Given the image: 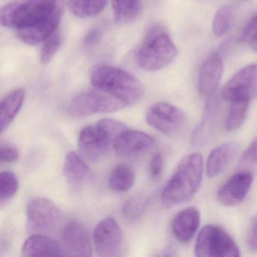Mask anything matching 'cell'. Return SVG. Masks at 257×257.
Segmentation results:
<instances>
[{
    "instance_id": "d6a6232c",
    "label": "cell",
    "mask_w": 257,
    "mask_h": 257,
    "mask_svg": "<svg viewBox=\"0 0 257 257\" xmlns=\"http://www.w3.org/2000/svg\"><path fill=\"white\" fill-rule=\"evenodd\" d=\"M165 160L161 153H156L152 158L150 163V172L153 178H158L163 171Z\"/></svg>"
},
{
    "instance_id": "9c48e42d",
    "label": "cell",
    "mask_w": 257,
    "mask_h": 257,
    "mask_svg": "<svg viewBox=\"0 0 257 257\" xmlns=\"http://www.w3.org/2000/svg\"><path fill=\"white\" fill-rule=\"evenodd\" d=\"M146 117L151 127L167 136L178 133L186 123L183 111L166 102H158L152 105Z\"/></svg>"
},
{
    "instance_id": "44dd1931",
    "label": "cell",
    "mask_w": 257,
    "mask_h": 257,
    "mask_svg": "<svg viewBox=\"0 0 257 257\" xmlns=\"http://www.w3.org/2000/svg\"><path fill=\"white\" fill-rule=\"evenodd\" d=\"M25 90L17 88L9 94L1 102L0 106V131L1 133L9 127L16 118L25 102Z\"/></svg>"
},
{
    "instance_id": "f1b7e54d",
    "label": "cell",
    "mask_w": 257,
    "mask_h": 257,
    "mask_svg": "<svg viewBox=\"0 0 257 257\" xmlns=\"http://www.w3.org/2000/svg\"><path fill=\"white\" fill-rule=\"evenodd\" d=\"M147 207V201L143 197H136L129 200L123 207L122 213L126 219L138 221L144 216Z\"/></svg>"
},
{
    "instance_id": "1f68e13d",
    "label": "cell",
    "mask_w": 257,
    "mask_h": 257,
    "mask_svg": "<svg viewBox=\"0 0 257 257\" xmlns=\"http://www.w3.org/2000/svg\"><path fill=\"white\" fill-rule=\"evenodd\" d=\"M19 150L11 145H2L0 148V161L2 163H12L19 159Z\"/></svg>"
},
{
    "instance_id": "ba28073f",
    "label": "cell",
    "mask_w": 257,
    "mask_h": 257,
    "mask_svg": "<svg viewBox=\"0 0 257 257\" xmlns=\"http://www.w3.org/2000/svg\"><path fill=\"white\" fill-rule=\"evenodd\" d=\"M28 228L38 233L56 231L62 222V214L55 203L46 198H36L28 204Z\"/></svg>"
},
{
    "instance_id": "8992f818",
    "label": "cell",
    "mask_w": 257,
    "mask_h": 257,
    "mask_svg": "<svg viewBox=\"0 0 257 257\" xmlns=\"http://www.w3.org/2000/svg\"><path fill=\"white\" fill-rule=\"evenodd\" d=\"M198 257H238L240 249L232 237L221 227L207 225L201 230L195 247Z\"/></svg>"
},
{
    "instance_id": "83f0119b",
    "label": "cell",
    "mask_w": 257,
    "mask_h": 257,
    "mask_svg": "<svg viewBox=\"0 0 257 257\" xmlns=\"http://www.w3.org/2000/svg\"><path fill=\"white\" fill-rule=\"evenodd\" d=\"M232 10L230 7L219 9L215 15L213 22V31L215 35L222 37L228 32L231 26Z\"/></svg>"
},
{
    "instance_id": "e575fe53",
    "label": "cell",
    "mask_w": 257,
    "mask_h": 257,
    "mask_svg": "<svg viewBox=\"0 0 257 257\" xmlns=\"http://www.w3.org/2000/svg\"><path fill=\"white\" fill-rule=\"evenodd\" d=\"M100 39V31H97V30H93V31H90L85 36V38H84V46H85V48H87V49L93 47V46H95L98 43Z\"/></svg>"
},
{
    "instance_id": "8fae6325",
    "label": "cell",
    "mask_w": 257,
    "mask_h": 257,
    "mask_svg": "<svg viewBox=\"0 0 257 257\" xmlns=\"http://www.w3.org/2000/svg\"><path fill=\"white\" fill-rule=\"evenodd\" d=\"M221 96L231 102L235 100L250 101L257 97V64L243 67L226 82Z\"/></svg>"
},
{
    "instance_id": "7a4b0ae2",
    "label": "cell",
    "mask_w": 257,
    "mask_h": 257,
    "mask_svg": "<svg viewBox=\"0 0 257 257\" xmlns=\"http://www.w3.org/2000/svg\"><path fill=\"white\" fill-rule=\"evenodd\" d=\"M203 169L204 162L199 153H192L183 158L163 189L162 205L171 208L191 199L201 186Z\"/></svg>"
},
{
    "instance_id": "30bf717a",
    "label": "cell",
    "mask_w": 257,
    "mask_h": 257,
    "mask_svg": "<svg viewBox=\"0 0 257 257\" xmlns=\"http://www.w3.org/2000/svg\"><path fill=\"white\" fill-rule=\"evenodd\" d=\"M123 242L122 230L116 219L108 217L97 224L94 231V243L99 256H118Z\"/></svg>"
},
{
    "instance_id": "484cf974",
    "label": "cell",
    "mask_w": 257,
    "mask_h": 257,
    "mask_svg": "<svg viewBox=\"0 0 257 257\" xmlns=\"http://www.w3.org/2000/svg\"><path fill=\"white\" fill-rule=\"evenodd\" d=\"M19 189V181L16 174L11 171H4L0 174V202L10 201Z\"/></svg>"
},
{
    "instance_id": "cb8c5ba5",
    "label": "cell",
    "mask_w": 257,
    "mask_h": 257,
    "mask_svg": "<svg viewBox=\"0 0 257 257\" xmlns=\"http://www.w3.org/2000/svg\"><path fill=\"white\" fill-rule=\"evenodd\" d=\"M135 174L131 167L127 165L117 166L109 176V186L115 192H124L133 186Z\"/></svg>"
},
{
    "instance_id": "6da1fadb",
    "label": "cell",
    "mask_w": 257,
    "mask_h": 257,
    "mask_svg": "<svg viewBox=\"0 0 257 257\" xmlns=\"http://www.w3.org/2000/svg\"><path fill=\"white\" fill-rule=\"evenodd\" d=\"M62 13V0H28L3 7L0 21L3 26L16 30L23 43L35 46L58 30Z\"/></svg>"
},
{
    "instance_id": "5bb4252c",
    "label": "cell",
    "mask_w": 257,
    "mask_h": 257,
    "mask_svg": "<svg viewBox=\"0 0 257 257\" xmlns=\"http://www.w3.org/2000/svg\"><path fill=\"white\" fill-rule=\"evenodd\" d=\"M154 144L155 140L148 134L126 128L115 138L113 148L118 156L130 157L147 151Z\"/></svg>"
},
{
    "instance_id": "d6986e66",
    "label": "cell",
    "mask_w": 257,
    "mask_h": 257,
    "mask_svg": "<svg viewBox=\"0 0 257 257\" xmlns=\"http://www.w3.org/2000/svg\"><path fill=\"white\" fill-rule=\"evenodd\" d=\"M217 94H213L208 97L201 123L194 132L192 135V142L195 144H202L207 141L213 132L219 115L220 99Z\"/></svg>"
},
{
    "instance_id": "e0dca14e",
    "label": "cell",
    "mask_w": 257,
    "mask_h": 257,
    "mask_svg": "<svg viewBox=\"0 0 257 257\" xmlns=\"http://www.w3.org/2000/svg\"><path fill=\"white\" fill-rule=\"evenodd\" d=\"M201 214L195 207H189L180 210L174 216L171 229L179 241L186 243L195 235L200 225Z\"/></svg>"
},
{
    "instance_id": "603a6c76",
    "label": "cell",
    "mask_w": 257,
    "mask_h": 257,
    "mask_svg": "<svg viewBox=\"0 0 257 257\" xmlns=\"http://www.w3.org/2000/svg\"><path fill=\"white\" fill-rule=\"evenodd\" d=\"M107 3L108 0H68V8L76 17L87 19L100 14Z\"/></svg>"
},
{
    "instance_id": "f546056e",
    "label": "cell",
    "mask_w": 257,
    "mask_h": 257,
    "mask_svg": "<svg viewBox=\"0 0 257 257\" xmlns=\"http://www.w3.org/2000/svg\"><path fill=\"white\" fill-rule=\"evenodd\" d=\"M239 41L257 44V13L254 15L242 31Z\"/></svg>"
},
{
    "instance_id": "7402d4cb",
    "label": "cell",
    "mask_w": 257,
    "mask_h": 257,
    "mask_svg": "<svg viewBox=\"0 0 257 257\" xmlns=\"http://www.w3.org/2000/svg\"><path fill=\"white\" fill-rule=\"evenodd\" d=\"M114 20L117 25H126L138 19L143 10L142 0H112Z\"/></svg>"
},
{
    "instance_id": "9a60e30c",
    "label": "cell",
    "mask_w": 257,
    "mask_h": 257,
    "mask_svg": "<svg viewBox=\"0 0 257 257\" xmlns=\"http://www.w3.org/2000/svg\"><path fill=\"white\" fill-rule=\"evenodd\" d=\"M223 73V62L219 53L210 55L201 66L198 75V89L203 97L215 94Z\"/></svg>"
},
{
    "instance_id": "5b68a950",
    "label": "cell",
    "mask_w": 257,
    "mask_h": 257,
    "mask_svg": "<svg viewBox=\"0 0 257 257\" xmlns=\"http://www.w3.org/2000/svg\"><path fill=\"white\" fill-rule=\"evenodd\" d=\"M127 128L123 123L103 118L94 125L86 126L79 136V151L83 158L95 162L109 153L116 137Z\"/></svg>"
},
{
    "instance_id": "ac0fdd59",
    "label": "cell",
    "mask_w": 257,
    "mask_h": 257,
    "mask_svg": "<svg viewBox=\"0 0 257 257\" xmlns=\"http://www.w3.org/2000/svg\"><path fill=\"white\" fill-rule=\"evenodd\" d=\"M240 146L237 142H228L216 147L207 159L206 171L210 178L222 174L232 162L239 152Z\"/></svg>"
},
{
    "instance_id": "2e32d148",
    "label": "cell",
    "mask_w": 257,
    "mask_h": 257,
    "mask_svg": "<svg viewBox=\"0 0 257 257\" xmlns=\"http://www.w3.org/2000/svg\"><path fill=\"white\" fill-rule=\"evenodd\" d=\"M24 256H65L68 255L65 248L59 242L42 234L30 237L22 246Z\"/></svg>"
},
{
    "instance_id": "3957f363",
    "label": "cell",
    "mask_w": 257,
    "mask_h": 257,
    "mask_svg": "<svg viewBox=\"0 0 257 257\" xmlns=\"http://www.w3.org/2000/svg\"><path fill=\"white\" fill-rule=\"evenodd\" d=\"M91 82L94 89L106 93L127 106L144 95L142 83L128 72L107 64L95 66L91 70Z\"/></svg>"
},
{
    "instance_id": "d4e9b609",
    "label": "cell",
    "mask_w": 257,
    "mask_h": 257,
    "mask_svg": "<svg viewBox=\"0 0 257 257\" xmlns=\"http://www.w3.org/2000/svg\"><path fill=\"white\" fill-rule=\"evenodd\" d=\"M229 111L225 120V129L228 132H234L243 124L247 114L249 100H235L230 102Z\"/></svg>"
},
{
    "instance_id": "836d02e7",
    "label": "cell",
    "mask_w": 257,
    "mask_h": 257,
    "mask_svg": "<svg viewBox=\"0 0 257 257\" xmlns=\"http://www.w3.org/2000/svg\"><path fill=\"white\" fill-rule=\"evenodd\" d=\"M246 243L250 250L257 252V216L253 218L248 231Z\"/></svg>"
},
{
    "instance_id": "4fadbf2b",
    "label": "cell",
    "mask_w": 257,
    "mask_h": 257,
    "mask_svg": "<svg viewBox=\"0 0 257 257\" xmlns=\"http://www.w3.org/2000/svg\"><path fill=\"white\" fill-rule=\"evenodd\" d=\"M63 241L68 255L91 256L92 245L86 228L77 221H71L64 227Z\"/></svg>"
},
{
    "instance_id": "4316f807",
    "label": "cell",
    "mask_w": 257,
    "mask_h": 257,
    "mask_svg": "<svg viewBox=\"0 0 257 257\" xmlns=\"http://www.w3.org/2000/svg\"><path fill=\"white\" fill-rule=\"evenodd\" d=\"M61 42L62 38L58 30L43 42L40 52V62L43 65H48L52 61L61 47Z\"/></svg>"
},
{
    "instance_id": "ffe728a7",
    "label": "cell",
    "mask_w": 257,
    "mask_h": 257,
    "mask_svg": "<svg viewBox=\"0 0 257 257\" xmlns=\"http://www.w3.org/2000/svg\"><path fill=\"white\" fill-rule=\"evenodd\" d=\"M64 174L67 183L74 188L82 187L92 179V171L83 159L75 152L66 156Z\"/></svg>"
},
{
    "instance_id": "52a82bcc",
    "label": "cell",
    "mask_w": 257,
    "mask_h": 257,
    "mask_svg": "<svg viewBox=\"0 0 257 257\" xmlns=\"http://www.w3.org/2000/svg\"><path fill=\"white\" fill-rule=\"evenodd\" d=\"M126 107L121 100L94 88L75 96L69 105V112L73 116L85 117L118 112Z\"/></svg>"
},
{
    "instance_id": "4dcf8cb0",
    "label": "cell",
    "mask_w": 257,
    "mask_h": 257,
    "mask_svg": "<svg viewBox=\"0 0 257 257\" xmlns=\"http://www.w3.org/2000/svg\"><path fill=\"white\" fill-rule=\"evenodd\" d=\"M257 164V138L249 144L240 158L239 166L246 168Z\"/></svg>"
},
{
    "instance_id": "277c9868",
    "label": "cell",
    "mask_w": 257,
    "mask_h": 257,
    "mask_svg": "<svg viewBox=\"0 0 257 257\" xmlns=\"http://www.w3.org/2000/svg\"><path fill=\"white\" fill-rule=\"evenodd\" d=\"M177 56V50L164 27L153 25L147 31L137 58L141 68L158 71L171 64Z\"/></svg>"
},
{
    "instance_id": "7c38bea8",
    "label": "cell",
    "mask_w": 257,
    "mask_h": 257,
    "mask_svg": "<svg viewBox=\"0 0 257 257\" xmlns=\"http://www.w3.org/2000/svg\"><path fill=\"white\" fill-rule=\"evenodd\" d=\"M253 181V174L241 171L230 177L218 191V200L221 204L232 207L240 204L249 192Z\"/></svg>"
}]
</instances>
